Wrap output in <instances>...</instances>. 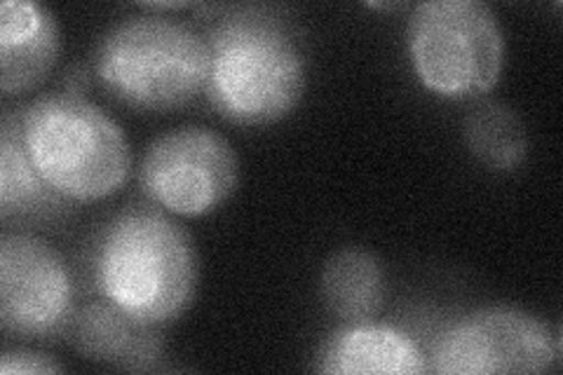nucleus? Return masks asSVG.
Masks as SVG:
<instances>
[{
  "label": "nucleus",
  "instance_id": "obj_1",
  "mask_svg": "<svg viewBox=\"0 0 563 375\" xmlns=\"http://www.w3.org/2000/svg\"><path fill=\"white\" fill-rule=\"evenodd\" d=\"M95 277L101 296L115 308L163 329L196 300L200 263L181 223L161 209L132 207L106 223Z\"/></svg>",
  "mask_w": 563,
  "mask_h": 375
},
{
  "label": "nucleus",
  "instance_id": "obj_2",
  "mask_svg": "<svg viewBox=\"0 0 563 375\" xmlns=\"http://www.w3.org/2000/svg\"><path fill=\"white\" fill-rule=\"evenodd\" d=\"M207 97L221 118L244 128L285 120L306 92V55L275 14L240 10L211 29Z\"/></svg>",
  "mask_w": 563,
  "mask_h": 375
},
{
  "label": "nucleus",
  "instance_id": "obj_3",
  "mask_svg": "<svg viewBox=\"0 0 563 375\" xmlns=\"http://www.w3.org/2000/svg\"><path fill=\"white\" fill-rule=\"evenodd\" d=\"M33 167L64 200L95 202L128 184L132 155L120 124L80 95H47L22 113Z\"/></svg>",
  "mask_w": 563,
  "mask_h": 375
},
{
  "label": "nucleus",
  "instance_id": "obj_4",
  "mask_svg": "<svg viewBox=\"0 0 563 375\" xmlns=\"http://www.w3.org/2000/svg\"><path fill=\"white\" fill-rule=\"evenodd\" d=\"M95 70L106 92L139 111H169L207 92L209 45L165 14H134L106 31Z\"/></svg>",
  "mask_w": 563,
  "mask_h": 375
},
{
  "label": "nucleus",
  "instance_id": "obj_5",
  "mask_svg": "<svg viewBox=\"0 0 563 375\" xmlns=\"http://www.w3.org/2000/svg\"><path fill=\"white\" fill-rule=\"evenodd\" d=\"M416 76L444 99H472L498 85L505 35L496 12L482 0H428L407 26Z\"/></svg>",
  "mask_w": 563,
  "mask_h": 375
},
{
  "label": "nucleus",
  "instance_id": "obj_6",
  "mask_svg": "<svg viewBox=\"0 0 563 375\" xmlns=\"http://www.w3.org/2000/svg\"><path fill=\"white\" fill-rule=\"evenodd\" d=\"M146 198L176 217H205L238 188V155L214 130L186 124L157 136L141 159Z\"/></svg>",
  "mask_w": 563,
  "mask_h": 375
},
{
  "label": "nucleus",
  "instance_id": "obj_7",
  "mask_svg": "<svg viewBox=\"0 0 563 375\" xmlns=\"http://www.w3.org/2000/svg\"><path fill=\"white\" fill-rule=\"evenodd\" d=\"M559 362V343L538 317L515 308L474 312L439 335L432 371L439 375L544 373Z\"/></svg>",
  "mask_w": 563,
  "mask_h": 375
},
{
  "label": "nucleus",
  "instance_id": "obj_8",
  "mask_svg": "<svg viewBox=\"0 0 563 375\" xmlns=\"http://www.w3.org/2000/svg\"><path fill=\"white\" fill-rule=\"evenodd\" d=\"M74 282L64 258L29 232L0 238V327L5 333L47 341L74 321Z\"/></svg>",
  "mask_w": 563,
  "mask_h": 375
},
{
  "label": "nucleus",
  "instance_id": "obj_9",
  "mask_svg": "<svg viewBox=\"0 0 563 375\" xmlns=\"http://www.w3.org/2000/svg\"><path fill=\"white\" fill-rule=\"evenodd\" d=\"M62 52L57 16L33 0L0 5V89L5 97L38 87Z\"/></svg>",
  "mask_w": 563,
  "mask_h": 375
},
{
  "label": "nucleus",
  "instance_id": "obj_10",
  "mask_svg": "<svg viewBox=\"0 0 563 375\" xmlns=\"http://www.w3.org/2000/svg\"><path fill=\"white\" fill-rule=\"evenodd\" d=\"M68 331L82 356L115 368L148 371L163 354L161 329L141 324L106 298L78 310Z\"/></svg>",
  "mask_w": 563,
  "mask_h": 375
},
{
  "label": "nucleus",
  "instance_id": "obj_11",
  "mask_svg": "<svg viewBox=\"0 0 563 375\" xmlns=\"http://www.w3.org/2000/svg\"><path fill=\"white\" fill-rule=\"evenodd\" d=\"M322 373L331 375H420L428 362L413 338L393 327L350 324L322 350Z\"/></svg>",
  "mask_w": 563,
  "mask_h": 375
},
{
  "label": "nucleus",
  "instance_id": "obj_12",
  "mask_svg": "<svg viewBox=\"0 0 563 375\" xmlns=\"http://www.w3.org/2000/svg\"><path fill=\"white\" fill-rule=\"evenodd\" d=\"M320 289L333 317L345 324H368L385 306V271L372 252L347 246L327 261Z\"/></svg>",
  "mask_w": 563,
  "mask_h": 375
},
{
  "label": "nucleus",
  "instance_id": "obj_13",
  "mask_svg": "<svg viewBox=\"0 0 563 375\" xmlns=\"http://www.w3.org/2000/svg\"><path fill=\"white\" fill-rule=\"evenodd\" d=\"M64 200L33 167L22 139V120L10 111L0 122V217H41Z\"/></svg>",
  "mask_w": 563,
  "mask_h": 375
},
{
  "label": "nucleus",
  "instance_id": "obj_14",
  "mask_svg": "<svg viewBox=\"0 0 563 375\" xmlns=\"http://www.w3.org/2000/svg\"><path fill=\"white\" fill-rule=\"evenodd\" d=\"M465 144L496 172L517 169L528 153L526 128L503 103H484L465 118Z\"/></svg>",
  "mask_w": 563,
  "mask_h": 375
},
{
  "label": "nucleus",
  "instance_id": "obj_15",
  "mask_svg": "<svg viewBox=\"0 0 563 375\" xmlns=\"http://www.w3.org/2000/svg\"><path fill=\"white\" fill-rule=\"evenodd\" d=\"M66 368L47 354L31 350H5L0 356V373L3 375H49L64 373Z\"/></svg>",
  "mask_w": 563,
  "mask_h": 375
}]
</instances>
